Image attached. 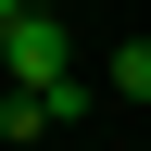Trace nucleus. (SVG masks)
I'll return each instance as SVG.
<instances>
[{
	"label": "nucleus",
	"mask_w": 151,
	"mask_h": 151,
	"mask_svg": "<svg viewBox=\"0 0 151 151\" xmlns=\"http://www.w3.org/2000/svg\"><path fill=\"white\" fill-rule=\"evenodd\" d=\"M13 13H50V0H13Z\"/></svg>",
	"instance_id": "4"
},
{
	"label": "nucleus",
	"mask_w": 151,
	"mask_h": 151,
	"mask_svg": "<svg viewBox=\"0 0 151 151\" xmlns=\"http://www.w3.org/2000/svg\"><path fill=\"white\" fill-rule=\"evenodd\" d=\"M50 76H76L63 13H13V0H0V88H50Z\"/></svg>",
	"instance_id": "1"
},
{
	"label": "nucleus",
	"mask_w": 151,
	"mask_h": 151,
	"mask_svg": "<svg viewBox=\"0 0 151 151\" xmlns=\"http://www.w3.org/2000/svg\"><path fill=\"white\" fill-rule=\"evenodd\" d=\"M50 126H63V113L38 101V88H0V151H25V139H50Z\"/></svg>",
	"instance_id": "2"
},
{
	"label": "nucleus",
	"mask_w": 151,
	"mask_h": 151,
	"mask_svg": "<svg viewBox=\"0 0 151 151\" xmlns=\"http://www.w3.org/2000/svg\"><path fill=\"white\" fill-rule=\"evenodd\" d=\"M113 101H151V38H126V50H113Z\"/></svg>",
	"instance_id": "3"
}]
</instances>
